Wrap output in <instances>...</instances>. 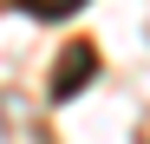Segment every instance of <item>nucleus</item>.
Returning a JSON list of instances; mask_svg holds the SVG:
<instances>
[{
    "label": "nucleus",
    "mask_w": 150,
    "mask_h": 144,
    "mask_svg": "<svg viewBox=\"0 0 150 144\" xmlns=\"http://www.w3.org/2000/svg\"><path fill=\"white\" fill-rule=\"evenodd\" d=\"M85 0H26V13H39V20H72Z\"/></svg>",
    "instance_id": "obj_2"
},
{
    "label": "nucleus",
    "mask_w": 150,
    "mask_h": 144,
    "mask_svg": "<svg viewBox=\"0 0 150 144\" xmlns=\"http://www.w3.org/2000/svg\"><path fill=\"white\" fill-rule=\"evenodd\" d=\"M91 66H98V53H91V46H72V53H65V66H59V79H52V98H72V92L91 79Z\"/></svg>",
    "instance_id": "obj_1"
}]
</instances>
